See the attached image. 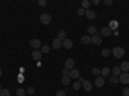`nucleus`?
Masks as SVG:
<instances>
[{
    "instance_id": "1",
    "label": "nucleus",
    "mask_w": 129,
    "mask_h": 96,
    "mask_svg": "<svg viewBox=\"0 0 129 96\" xmlns=\"http://www.w3.org/2000/svg\"><path fill=\"white\" fill-rule=\"evenodd\" d=\"M111 55H114L116 59H121L125 56V49L121 48V47H115L112 51H111Z\"/></svg>"
},
{
    "instance_id": "2",
    "label": "nucleus",
    "mask_w": 129,
    "mask_h": 96,
    "mask_svg": "<svg viewBox=\"0 0 129 96\" xmlns=\"http://www.w3.org/2000/svg\"><path fill=\"white\" fill-rule=\"evenodd\" d=\"M40 22H41L43 25H49V24L52 22V16H50L49 13H43V14L40 16Z\"/></svg>"
},
{
    "instance_id": "3",
    "label": "nucleus",
    "mask_w": 129,
    "mask_h": 96,
    "mask_svg": "<svg viewBox=\"0 0 129 96\" xmlns=\"http://www.w3.org/2000/svg\"><path fill=\"white\" fill-rule=\"evenodd\" d=\"M69 77L71 78V79H75V81H76V79H79V77H80V71L78 70V69H72V70H70L69 71Z\"/></svg>"
},
{
    "instance_id": "4",
    "label": "nucleus",
    "mask_w": 129,
    "mask_h": 96,
    "mask_svg": "<svg viewBox=\"0 0 129 96\" xmlns=\"http://www.w3.org/2000/svg\"><path fill=\"white\" fill-rule=\"evenodd\" d=\"M119 82L123 84H128L129 83V73H121L119 75Z\"/></svg>"
},
{
    "instance_id": "5",
    "label": "nucleus",
    "mask_w": 129,
    "mask_h": 96,
    "mask_svg": "<svg viewBox=\"0 0 129 96\" xmlns=\"http://www.w3.org/2000/svg\"><path fill=\"white\" fill-rule=\"evenodd\" d=\"M75 68V61L72 59H67L66 61H64V69H67L69 71L72 70Z\"/></svg>"
},
{
    "instance_id": "6",
    "label": "nucleus",
    "mask_w": 129,
    "mask_h": 96,
    "mask_svg": "<svg viewBox=\"0 0 129 96\" xmlns=\"http://www.w3.org/2000/svg\"><path fill=\"white\" fill-rule=\"evenodd\" d=\"M81 87L84 88V91L89 92V91H92V88H93V83H92L90 81H84V82L81 83Z\"/></svg>"
},
{
    "instance_id": "7",
    "label": "nucleus",
    "mask_w": 129,
    "mask_h": 96,
    "mask_svg": "<svg viewBox=\"0 0 129 96\" xmlns=\"http://www.w3.org/2000/svg\"><path fill=\"white\" fill-rule=\"evenodd\" d=\"M30 46L34 49H39V48H41V42L39 39H31L30 40Z\"/></svg>"
},
{
    "instance_id": "8",
    "label": "nucleus",
    "mask_w": 129,
    "mask_h": 96,
    "mask_svg": "<svg viewBox=\"0 0 129 96\" xmlns=\"http://www.w3.org/2000/svg\"><path fill=\"white\" fill-rule=\"evenodd\" d=\"M111 34H112V30L109 26H107V27H102V30H101V35L102 36H106L107 38V36H110Z\"/></svg>"
},
{
    "instance_id": "9",
    "label": "nucleus",
    "mask_w": 129,
    "mask_h": 96,
    "mask_svg": "<svg viewBox=\"0 0 129 96\" xmlns=\"http://www.w3.org/2000/svg\"><path fill=\"white\" fill-rule=\"evenodd\" d=\"M120 70L121 73H129V61H123L120 64Z\"/></svg>"
},
{
    "instance_id": "10",
    "label": "nucleus",
    "mask_w": 129,
    "mask_h": 96,
    "mask_svg": "<svg viewBox=\"0 0 129 96\" xmlns=\"http://www.w3.org/2000/svg\"><path fill=\"white\" fill-rule=\"evenodd\" d=\"M62 47H64L66 49H70V48H72V40L71 39H69V38H66L63 42H62Z\"/></svg>"
},
{
    "instance_id": "11",
    "label": "nucleus",
    "mask_w": 129,
    "mask_h": 96,
    "mask_svg": "<svg viewBox=\"0 0 129 96\" xmlns=\"http://www.w3.org/2000/svg\"><path fill=\"white\" fill-rule=\"evenodd\" d=\"M31 56H32V59H34V60L39 61V60L41 59V56H43V53H41L39 49H34V52L31 53Z\"/></svg>"
},
{
    "instance_id": "12",
    "label": "nucleus",
    "mask_w": 129,
    "mask_h": 96,
    "mask_svg": "<svg viewBox=\"0 0 129 96\" xmlns=\"http://www.w3.org/2000/svg\"><path fill=\"white\" fill-rule=\"evenodd\" d=\"M109 27L112 30V33H114V31H116V30H117V27H119V22H117L116 20H112V21H110Z\"/></svg>"
},
{
    "instance_id": "13",
    "label": "nucleus",
    "mask_w": 129,
    "mask_h": 96,
    "mask_svg": "<svg viewBox=\"0 0 129 96\" xmlns=\"http://www.w3.org/2000/svg\"><path fill=\"white\" fill-rule=\"evenodd\" d=\"M94 84H95V87H102L105 84V78L103 77H97L95 81H94Z\"/></svg>"
},
{
    "instance_id": "14",
    "label": "nucleus",
    "mask_w": 129,
    "mask_h": 96,
    "mask_svg": "<svg viewBox=\"0 0 129 96\" xmlns=\"http://www.w3.org/2000/svg\"><path fill=\"white\" fill-rule=\"evenodd\" d=\"M52 47L54 48V49H59V48L62 47V42H61L59 39H57V38H56L52 42Z\"/></svg>"
},
{
    "instance_id": "15",
    "label": "nucleus",
    "mask_w": 129,
    "mask_h": 96,
    "mask_svg": "<svg viewBox=\"0 0 129 96\" xmlns=\"http://www.w3.org/2000/svg\"><path fill=\"white\" fill-rule=\"evenodd\" d=\"M92 43H93V44H95V46L102 44V38H101V36H98V35L92 36Z\"/></svg>"
},
{
    "instance_id": "16",
    "label": "nucleus",
    "mask_w": 129,
    "mask_h": 96,
    "mask_svg": "<svg viewBox=\"0 0 129 96\" xmlns=\"http://www.w3.org/2000/svg\"><path fill=\"white\" fill-rule=\"evenodd\" d=\"M85 16H87L88 20H94L95 18V12L94 10H90V9H87L85 10Z\"/></svg>"
},
{
    "instance_id": "17",
    "label": "nucleus",
    "mask_w": 129,
    "mask_h": 96,
    "mask_svg": "<svg viewBox=\"0 0 129 96\" xmlns=\"http://www.w3.org/2000/svg\"><path fill=\"white\" fill-rule=\"evenodd\" d=\"M110 73H111L110 68H107V66H105L103 69H101V77L106 78V77H109V75H110Z\"/></svg>"
},
{
    "instance_id": "18",
    "label": "nucleus",
    "mask_w": 129,
    "mask_h": 96,
    "mask_svg": "<svg viewBox=\"0 0 129 96\" xmlns=\"http://www.w3.org/2000/svg\"><path fill=\"white\" fill-rule=\"evenodd\" d=\"M81 43H83V44H89V43H92V36L84 35V36L81 38Z\"/></svg>"
},
{
    "instance_id": "19",
    "label": "nucleus",
    "mask_w": 129,
    "mask_h": 96,
    "mask_svg": "<svg viewBox=\"0 0 129 96\" xmlns=\"http://www.w3.org/2000/svg\"><path fill=\"white\" fill-rule=\"evenodd\" d=\"M57 39H59L61 42H63L64 39H66V31H63V30L58 31V35H57Z\"/></svg>"
},
{
    "instance_id": "20",
    "label": "nucleus",
    "mask_w": 129,
    "mask_h": 96,
    "mask_svg": "<svg viewBox=\"0 0 129 96\" xmlns=\"http://www.w3.org/2000/svg\"><path fill=\"white\" fill-rule=\"evenodd\" d=\"M88 33L90 34V35H97V33H98V30H97V27L95 26H89L88 27Z\"/></svg>"
},
{
    "instance_id": "21",
    "label": "nucleus",
    "mask_w": 129,
    "mask_h": 96,
    "mask_svg": "<svg viewBox=\"0 0 129 96\" xmlns=\"http://www.w3.org/2000/svg\"><path fill=\"white\" fill-rule=\"evenodd\" d=\"M90 5H92V4H90L89 0H83V2H81V8H83V9H85V10L89 9V7H90Z\"/></svg>"
},
{
    "instance_id": "22",
    "label": "nucleus",
    "mask_w": 129,
    "mask_h": 96,
    "mask_svg": "<svg viewBox=\"0 0 129 96\" xmlns=\"http://www.w3.org/2000/svg\"><path fill=\"white\" fill-rule=\"evenodd\" d=\"M70 82H71V78L69 75H62V84L67 86V84H70Z\"/></svg>"
},
{
    "instance_id": "23",
    "label": "nucleus",
    "mask_w": 129,
    "mask_h": 96,
    "mask_svg": "<svg viewBox=\"0 0 129 96\" xmlns=\"http://www.w3.org/2000/svg\"><path fill=\"white\" fill-rule=\"evenodd\" d=\"M121 74V70H120V66H115L114 69H112V75H115V77H119Z\"/></svg>"
},
{
    "instance_id": "24",
    "label": "nucleus",
    "mask_w": 129,
    "mask_h": 96,
    "mask_svg": "<svg viewBox=\"0 0 129 96\" xmlns=\"http://www.w3.org/2000/svg\"><path fill=\"white\" fill-rule=\"evenodd\" d=\"M72 88H74L75 91H78V90H80V88H81V83H80L79 81H75V82L72 83Z\"/></svg>"
},
{
    "instance_id": "25",
    "label": "nucleus",
    "mask_w": 129,
    "mask_h": 96,
    "mask_svg": "<svg viewBox=\"0 0 129 96\" xmlns=\"http://www.w3.org/2000/svg\"><path fill=\"white\" fill-rule=\"evenodd\" d=\"M0 96H10V91L8 88H2L0 90Z\"/></svg>"
},
{
    "instance_id": "26",
    "label": "nucleus",
    "mask_w": 129,
    "mask_h": 96,
    "mask_svg": "<svg viewBox=\"0 0 129 96\" xmlns=\"http://www.w3.org/2000/svg\"><path fill=\"white\" fill-rule=\"evenodd\" d=\"M101 55H102L103 57H109V56L111 55V51H110V49H107V48H105V49L101 51Z\"/></svg>"
},
{
    "instance_id": "27",
    "label": "nucleus",
    "mask_w": 129,
    "mask_h": 96,
    "mask_svg": "<svg viewBox=\"0 0 129 96\" xmlns=\"http://www.w3.org/2000/svg\"><path fill=\"white\" fill-rule=\"evenodd\" d=\"M92 74L97 78V77H100L101 75V69H98V68H94V69H92Z\"/></svg>"
},
{
    "instance_id": "28",
    "label": "nucleus",
    "mask_w": 129,
    "mask_h": 96,
    "mask_svg": "<svg viewBox=\"0 0 129 96\" xmlns=\"http://www.w3.org/2000/svg\"><path fill=\"white\" fill-rule=\"evenodd\" d=\"M110 83H111V84H117V83H119V77L111 75V77H110Z\"/></svg>"
},
{
    "instance_id": "29",
    "label": "nucleus",
    "mask_w": 129,
    "mask_h": 96,
    "mask_svg": "<svg viewBox=\"0 0 129 96\" xmlns=\"http://www.w3.org/2000/svg\"><path fill=\"white\" fill-rule=\"evenodd\" d=\"M16 93H17V96H26V90H23V88H17Z\"/></svg>"
},
{
    "instance_id": "30",
    "label": "nucleus",
    "mask_w": 129,
    "mask_h": 96,
    "mask_svg": "<svg viewBox=\"0 0 129 96\" xmlns=\"http://www.w3.org/2000/svg\"><path fill=\"white\" fill-rule=\"evenodd\" d=\"M49 51H50V47H49V46H47V44L41 46V51H40L41 53H48Z\"/></svg>"
},
{
    "instance_id": "31",
    "label": "nucleus",
    "mask_w": 129,
    "mask_h": 96,
    "mask_svg": "<svg viewBox=\"0 0 129 96\" xmlns=\"http://www.w3.org/2000/svg\"><path fill=\"white\" fill-rule=\"evenodd\" d=\"M76 13H78V16H84V14H85V9L79 8V9L76 10Z\"/></svg>"
},
{
    "instance_id": "32",
    "label": "nucleus",
    "mask_w": 129,
    "mask_h": 96,
    "mask_svg": "<svg viewBox=\"0 0 129 96\" xmlns=\"http://www.w3.org/2000/svg\"><path fill=\"white\" fill-rule=\"evenodd\" d=\"M34 92H35V88H34V87H28V88L26 90V93H28L30 96H31L32 93H34Z\"/></svg>"
},
{
    "instance_id": "33",
    "label": "nucleus",
    "mask_w": 129,
    "mask_h": 96,
    "mask_svg": "<svg viewBox=\"0 0 129 96\" xmlns=\"http://www.w3.org/2000/svg\"><path fill=\"white\" fill-rule=\"evenodd\" d=\"M56 96H66V92L62 91V90H59V91L56 92Z\"/></svg>"
},
{
    "instance_id": "34",
    "label": "nucleus",
    "mask_w": 129,
    "mask_h": 96,
    "mask_svg": "<svg viewBox=\"0 0 129 96\" xmlns=\"http://www.w3.org/2000/svg\"><path fill=\"white\" fill-rule=\"evenodd\" d=\"M17 79H18V82H23V81H25V77H23V74H22V73H21V74H18Z\"/></svg>"
},
{
    "instance_id": "35",
    "label": "nucleus",
    "mask_w": 129,
    "mask_h": 96,
    "mask_svg": "<svg viewBox=\"0 0 129 96\" xmlns=\"http://www.w3.org/2000/svg\"><path fill=\"white\" fill-rule=\"evenodd\" d=\"M123 96H129V87H125L123 90Z\"/></svg>"
},
{
    "instance_id": "36",
    "label": "nucleus",
    "mask_w": 129,
    "mask_h": 96,
    "mask_svg": "<svg viewBox=\"0 0 129 96\" xmlns=\"http://www.w3.org/2000/svg\"><path fill=\"white\" fill-rule=\"evenodd\" d=\"M39 5H41V7H45L47 5V0H39Z\"/></svg>"
},
{
    "instance_id": "37",
    "label": "nucleus",
    "mask_w": 129,
    "mask_h": 96,
    "mask_svg": "<svg viewBox=\"0 0 129 96\" xmlns=\"http://www.w3.org/2000/svg\"><path fill=\"white\" fill-rule=\"evenodd\" d=\"M103 4H105V5H112V4H114V2H112V0H105Z\"/></svg>"
},
{
    "instance_id": "38",
    "label": "nucleus",
    "mask_w": 129,
    "mask_h": 96,
    "mask_svg": "<svg viewBox=\"0 0 129 96\" xmlns=\"http://www.w3.org/2000/svg\"><path fill=\"white\" fill-rule=\"evenodd\" d=\"M62 74H63V75H69V70L63 68V70H62Z\"/></svg>"
},
{
    "instance_id": "39",
    "label": "nucleus",
    "mask_w": 129,
    "mask_h": 96,
    "mask_svg": "<svg viewBox=\"0 0 129 96\" xmlns=\"http://www.w3.org/2000/svg\"><path fill=\"white\" fill-rule=\"evenodd\" d=\"M90 4H94V5H97V4H100V0H93V2H90Z\"/></svg>"
},
{
    "instance_id": "40",
    "label": "nucleus",
    "mask_w": 129,
    "mask_h": 96,
    "mask_svg": "<svg viewBox=\"0 0 129 96\" xmlns=\"http://www.w3.org/2000/svg\"><path fill=\"white\" fill-rule=\"evenodd\" d=\"M2 75H3V70H2V69H0V77H2Z\"/></svg>"
},
{
    "instance_id": "41",
    "label": "nucleus",
    "mask_w": 129,
    "mask_h": 96,
    "mask_svg": "<svg viewBox=\"0 0 129 96\" xmlns=\"http://www.w3.org/2000/svg\"><path fill=\"white\" fill-rule=\"evenodd\" d=\"M0 90H2V86H0Z\"/></svg>"
},
{
    "instance_id": "42",
    "label": "nucleus",
    "mask_w": 129,
    "mask_h": 96,
    "mask_svg": "<svg viewBox=\"0 0 129 96\" xmlns=\"http://www.w3.org/2000/svg\"><path fill=\"white\" fill-rule=\"evenodd\" d=\"M27 96H30V95H27Z\"/></svg>"
}]
</instances>
